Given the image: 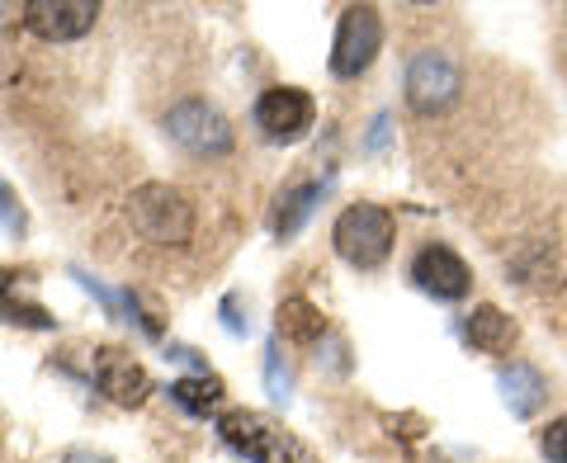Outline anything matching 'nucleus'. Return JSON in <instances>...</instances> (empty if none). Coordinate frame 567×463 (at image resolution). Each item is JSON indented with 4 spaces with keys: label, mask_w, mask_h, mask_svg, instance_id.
Instances as JSON below:
<instances>
[{
    "label": "nucleus",
    "mask_w": 567,
    "mask_h": 463,
    "mask_svg": "<svg viewBox=\"0 0 567 463\" xmlns=\"http://www.w3.org/2000/svg\"><path fill=\"white\" fill-rule=\"evenodd\" d=\"M458 95V66L445 58V52H416L412 66H406V104L421 114L450 110Z\"/></svg>",
    "instance_id": "nucleus-8"
},
{
    "label": "nucleus",
    "mask_w": 567,
    "mask_h": 463,
    "mask_svg": "<svg viewBox=\"0 0 567 463\" xmlns=\"http://www.w3.org/2000/svg\"><path fill=\"white\" fill-rule=\"evenodd\" d=\"M0 317L10 327H29V331H52L58 322L48 317V308L33 298V275L29 270H10L0 265Z\"/></svg>",
    "instance_id": "nucleus-11"
},
{
    "label": "nucleus",
    "mask_w": 567,
    "mask_h": 463,
    "mask_svg": "<svg viewBox=\"0 0 567 463\" xmlns=\"http://www.w3.org/2000/svg\"><path fill=\"white\" fill-rule=\"evenodd\" d=\"M502 398H506V407L516 416H535L544 407V398H548V383H544V373L535 364L516 360L511 369H502Z\"/></svg>",
    "instance_id": "nucleus-13"
},
{
    "label": "nucleus",
    "mask_w": 567,
    "mask_h": 463,
    "mask_svg": "<svg viewBox=\"0 0 567 463\" xmlns=\"http://www.w3.org/2000/svg\"><path fill=\"white\" fill-rule=\"evenodd\" d=\"M218 435L227 450H237L251 463H308V450L298 444L279 421L246 412V407H233V412L218 416Z\"/></svg>",
    "instance_id": "nucleus-2"
},
{
    "label": "nucleus",
    "mask_w": 567,
    "mask_h": 463,
    "mask_svg": "<svg viewBox=\"0 0 567 463\" xmlns=\"http://www.w3.org/2000/svg\"><path fill=\"white\" fill-rule=\"evenodd\" d=\"M393 237H398V223L379 204H350L331 227L336 256L354 265V270H379L388 251H393Z\"/></svg>",
    "instance_id": "nucleus-1"
},
{
    "label": "nucleus",
    "mask_w": 567,
    "mask_h": 463,
    "mask_svg": "<svg viewBox=\"0 0 567 463\" xmlns=\"http://www.w3.org/2000/svg\"><path fill=\"white\" fill-rule=\"evenodd\" d=\"M0 232H10V237H24L29 232V213L20 204V194H14L6 181H0Z\"/></svg>",
    "instance_id": "nucleus-17"
},
{
    "label": "nucleus",
    "mask_w": 567,
    "mask_h": 463,
    "mask_svg": "<svg viewBox=\"0 0 567 463\" xmlns=\"http://www.w3.org/2000/svg\"><path fill=\"white\" fill-rule=\"evenodd\" d=\"M312 119H317V100L308 91H298V85H275V91H265L256 100V128L270 142L308 137Z\"/></svg>",
    "instance_id": "nucleus-6"
},
{
    "label": "nucleus",
    "mask_w": 567,
    "mask_h": 463,
    "mask_svg": "<svg viewBox=\"0 0 567 463\" xmlns=\"http://www.w3.org/2000/svg\"><path fill=\"white\" fill-rule=\"evenodd\" d=\"M265 388H270L275 402H289V369L279 364V346L265 350Z\"/></svg>",
    "instance_id": "nucleus-19"
},
{
    "label": "nucleus",
    "mask_w": 567,
    "mask_h": 463,
    "mask_svg": "<svg viewBox=\"0 0 567 463\" xmlns=\"http://www.w3.org/2000/svg\"><path fill=\"white\" fill-rule=\"evenodd\" d=\"M383 43V20L374 6H350L336 24V43H331V71L341 81H354L360 71H369V62L379 58Z\"/></svg>",
    "instance_id": "nucleus-4"
},
{
    "label": "nucleus",
    "mask_w": 567,
    "mask_h": 463,
    "mask_svg": "<svg viewBox=\"0 0 567 463\" xmlns=\"http://www.w3.org/2000/svg\"><path fill=\"white\" fill-rule=\"evenodd\" d=\"M171 398L181 402L185 412L208 416V412H218V402H223V379H213V373H194V379L171 383Z\"/></svg>",
    "instance_id": "nucleus-16"
},
{
    "label": "nucleus",
    "mask_w": 567,
    "mask_h": 463,
    "mask_svg": "<svg viewBox=\"0 0 567 463\" xmlns=\"http://www.w3.org/2000/svg\"><path fill=\"white\" fill-rule=\"evenodd\" d=\"M91 379L104 398H110L114 407H142L152 393V379H147V369H142L128 350H118V346H100L91 350Z\"/></svg>",
    "instance_id": "nucleus-7"
},
{
    "label": "nucleus",
    "mask_w": 567,
    "mask_h": 463,
    "mask_svg": "<svg viewBox=\"0 0 567 463\" xmlns=\"http://www.w3.org/2000/svg\"><path fill=\"white\" fill-rule=\"evenodd\" d=\"M128 218L152 246H185L194 237V208L171 185H142L128 199Z\"/></svg>",
    "instance_id": "nucleus-3"
},
{
    "label": "nucleus",
    "mask_w": 567,
    "mask_h": 463,
    "mask_svg": "<svg viewBox=\"0 0 567 463\" xmlns=\"http://www.w3.org/2000/svg\"><path fill=\"white\" fill-rule=\"evenodd\" d=\"M383 137H388V119L374 123V133H369V147H383Z\"/></svg>",
    "instance_id": "nucleus-21"
},
{
    "label": "nucleus",
    "mask_w": 567,
    "mask_h": 463,
    "mask_svg": "<svg viewBox=\"0 0 567 463\" xmlns=\"http://www.w3.org/2000/svg\"><path fill=\"white\" fill-rule=\"evenodd\" d=\"M412 279H416V289H425L431 298H445V302L468 298V289H473V270L450 251L445 241L421 246L416 260H412Z\"/></svg>",
    "instance_id": "nucleus-10"
},
{
    "label": "nucleus",
    "mask_w": 567,
    "mask_h": 463,
    "mask_svg": "<svg viewBox=\"0 0 567 463\" xmlns=\"http://www.w3.org/2000/svg\"><path fill=\"white\" fill-rule=\"evenodd\" d=\"M539 450H544L548 463H567V416H558V421H548V425H544Z\"/></svg>",
    "instance_id": "nucleus-18"
},
{
    "label": "nucleus",
    "mask_w": 567,
    "mask_h": 463,
    "mask_svg": "<svg viewBox=\"0 0 567 463\" xmlns=\"http://www.w3.org/2000/svg\"><path fill=\"white\" fill-rule=\"evenodd\" d=\"M100 20L95 0H29L24 6V29L39 33L48 43H71L81 33H91Z\"/></svg>",
    "instance_id": "nucleus-9"
},
{
    "label": "nucleus",
    "mask_w": 567,
    "mask_h": 463,
    "mask_svg": "<svg viewBox=\"0 0 567 463\" xmlns=\"http://www.w3.org/2000/svg\"><path fill=\"white\" fill-rule=\"evenodd\" d=\"M66 463H114L110 454H91V450H76V454H66Z\"/></svg>",
    "instance_id": "nucleus-20"
},
{
    "label": "nucleus",
    "mask_w": 567,
    "mask_h": 463,
    "mask_svg": "<svg viewBox=\"0 0 567 463\" xmlns=\"http://www.w3.org/2000/svg\"><path fill=\"white\" fill-rule=\"evenodd\" d=\"M166 133L194 156H223L227 147H233V128H227V119L204 100L175 104V110L166 114Z\"/></svg>",
    "instance_id": "nucleus-5"
},
{
    "label": "nucleus",
    "mask_w": 567,
    "mask_h": 463,
    "mask_svg": "<svg viewBox=\"0 0 567 463\" xmlns=\"http://www.w3.org/2000/svg\"><path fill=\"white\" fill-rule=\"evenodd\" d=\"M322 199V185H298V189H284L279 194V204H275V218H270V227L279 232V237H293L298 227L308 223V213H312V204Z\"/></svg>",
    "instance_id": "nucleus-15"
},
{
    "label": "nucleus",
    "mask_w": 567,
    "mask_h": 463,
    "mask_svg": "<svg viewBox=\"0 0 567 463\" xmlns=\"http://www.w3.org/2000/svg\"><path fill=\"white\" fill-rule=\"evenodd\" d=\"M275 322H279L284 341H293V346H317V341L327 336V317H322V308H317V302H308V298H284Z\"/></svg>",
    "instance_id": "nucleus-14"
},
{
    "label": "nucleus",
    "mask_w": 567,
    "mask_h": 463,
    "mask_svg": "<svg viewBox=\"0 0 567 463\" xmlns=\"http://www.w3.org/2000/svg\"><path fill=\"white\" fill-rule=\"evenodd\" d=\"M516 336H520L516 317H506L502 308H492V302H483V308H473L464 317V341L483 354H506L516 346Z\"/></svg>",
    "instance_id": "nucleus-12"
}]
</instances>
